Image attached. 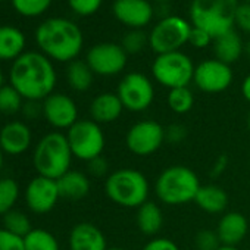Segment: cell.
<instances>
[{"mask_svg":"<svg viewBox=\"0 0 250 250\" xmlns=\"http://www.w3.org/2000/svg\"><path fill=\"white\" fill-rule=\"evenodd\" d=\"M102 2L103 0H68V5L74 14L80 17H90L100 9Z\"/></svg>","mask_w":250,"mask_h":250,"instance_id":"obj_35","label":"cell"},{"mask_svg":"<svg viewBox=\"0 0 250 250\" xmlns=\"http://www.w3.org/2000/svg\"><path fill=\"white\" fill-rule=\"evenodd\" d=\"M43 116L56 130H69L78 121V106L65 93H52L43 100Z\"/></svg>","mask_w":250,"mask_h":250,"instance_id":"obj_15","label":"cell"},{"mask_svg":"<svg viewBox=\"0 0 250 250\" xmlns=\"http://www.w3.org/2000/svg\"><path fill=\"white\" fill-rule=\"evenodd\" d=\"M21 112L27 119H39L40 116H43V102L25 100Z\"/></svg>","mask_w":250,"mask_h":250,"instance_id":"obj_42","label":"cell"},{"mask_svg":"<svg viewBox=\"0 0 250 250\" xmlns=\"http://www.w3.org/2000/svg\"><path fill=\"white\" fill-rule=\"evenodd\" d=\"M238 0H191V25L205 30L215 40L234 30Z\"/></svg>","mask_w":250,"mask_h":250,"instance_id":"obj_5","label":"cell"},{"mask_svg":"<svg viewBox=\"0 0 250 250\" xmlns=\"http://www.w3.org/2000/svg\"><path fill=\"white\" fill-rule=\"evenodd\" d=\"M106 250H125V249H122V247H107Z\"/></svg>","mask_w":250,"mask_h":250,"instance_id":"obj_49","label":"cell"},{"mask_svg":"<svg viewBox=\"0 0 250 250\" xmlns=\"http://www.w3.org/2000/svg\"><path fill=\"white\" fill-rule=\"evenodd\" d=\"M65 136L68 139L72 156L84 162H90L91 159L102 156L106 146V137L102 125L93 119H78Z\"/></svg>","mask_w":250,"mask_h":250,"instance_id":"obj_7","label":"cell"},{"mask_svg":"<svg viewBox=\"0 0 250 250\" xmlns=\"http://www.w3.org/2000/svg\"><path fill=\"white\" fill-rule=\"evenodd\" d=\"M194 246L197 250H218L222 244L216 231L212 229H202L194 237Z\"/></svg>","mask_w":250,"mask_h":250,"instance_id":"obj_34","label":"cell"},{"mask_svg":"<svg viewBox=\"0 0 250 250\" xmlns=\"http://www.w3.org/2000/svg\"><path fill=\"white\" fill-rule=\"evenodd\" d=\"M104 193L121 208L137 209L147 202L150 186L147 177L133 168H119L104 180Z\"/></svg>","mask_w":250,"mask_h":250,"instance_id":"obj_3","label":"cell"},{"mask_svg":"<svg viewBox=\"0 0 250 250\" xmlns=\"http://www.w3.org/2000/svg\"><path fill=\"white\" fill-rule=\"evenodd\" d=\"M247 127H249V130H250V112H249V115H247Z\"/></svg>","mask_w":250,"mask_h":250,"instance_id":"obj_51","label":"cell"},{"mask_svg":"<svg viewBox=\"0 0 250 250\" xmlns=\"http://www.w3.org/2000/svg\"><path fill=\"white\" fill-rule=\"evenodd\" d=\"M241 94H243L244 100L250 103V74L241 83Z\"/></svg>","mask_w":250,"mask_h":250,"instance_id":"obj_44","label":"cell"},{"mask_svg":"<svg viewBox=\"0 0 250 250\" xmlns=\"http://www.w3.org/2000/svg\"><path fill=\"white\" fill-rule=\"evenodd\" d=\"M3 164H5V153L0 150V174H2V169H3Z\"/></svg>","mask_w":250,"mask_h":250,"instance_id":"obj_45","label":"cell"},{"mask_svg":"<svg viewBox=\"0 0 250 250\" xmlns=\"http://www.w3.org/2000/svg\"><path fill=\"white\" fill-rule=\"evenodd\" d=\"M244 55L250 59V40L244 44Z\"/></svg>","mask_w":250,"mask_h":250,"instance_id":"obj_46","label":"cell"},{"mask_svg":"<svg viewBox=\"0 0 250 250\" xmlns=\"http://www.w3.org/2000/svg\"><path fill=\"white\" fill-rule=\"evenodd\" d=\"M116 94L125 110L139 113L152 106L155 100V87L145 74L130 72L121 78Z\"/></svg>","mask_w":250,"mask_h":250,"instance_id":"obj_10","label":"cell"},{"mask_svg":"<svg viewBox=\"0 0 250 250\" xmlns=\"http://www.w3.org/2000/svg\"><path fill=\"white\" fill-rule=\"evenodd\" d=\"M53 0H11L17 14L27 18H36L43 15L52 5Z\"/></svg>","mask_w":250,"mask_h":250,"instance_id":"obj_32","label":"cell"},{"mask_svg":"<svg viewBox=\"0 0 250 250\" xmlns=\"http://www.w3.org/2000/svg\"><path fill=\"white\" fill-rule=\"evenodd\" d=\"M193 25L177 15L164 17L149 34V46L156 55L178 52L188 43Z\"/></svg>","mask_w":250,"mask_h":250,"instance_id":"obj_9","label":"cell"},{"mask_svg":"<svg viewBox=\"0 0 250 250\" xmlns=\"http://www.w3.org/2000/svg\"><path fill=\"white\" fill-rule=\"evenodd\" d=\"M58 75L53 62L42 52H25L12 62L9 84L24 100L43 102L55 93Z\"/></svg>","mask_w":250,"mask_h":250,"instance_id":"obj_1","label":"cell"},{"mask_svg":"<svg viewBox=\"0 0 250 250\" xmlns=\"http://www.w3.org/2000/svg\"><path fill=\"white\" fill-rule=\"evenodd\" d=\"M212 36L209 33H206L205 30L202 28H197V27H193L191 28V33H190V39H188V43L196 47V49H205L208 47L210 43H212Z\"/></svg>","mask_w":250,"mask_h":250,"instance_id":"obj_39","label":"cell"},{"mask_svg":"<svg viewBox=\"0 0 250 250\" xmlns=\"http://www.w3.org/2000/svg\"><path fill=\"white\" fill-rule=\"evenodd\" d=\"M155 2H158V3H168V2H171V0H155Z\"/></svg>","mask_w":250,"mask_h":250,"instance_id":"obj_50","label":"cell"},{"mask_svg":"<svg viewBox=\"0 0 250 250\" xmlns=\"http://www.w3.org/2000/svg\"><path fill=\"white\" fill-rule=\"evenodd\" d=\"M25 34L14 25H0V61L14 62L25 53Z\"/></svg>","mask_w":250,"mask_h":250,"instance_id":"obj_21","label":"cell"},{"mask_svg":"<svg viewBox=\"0 0 250 250\" xmlns=\"http://www.w3.org/2000/svg\"><path fill=\"white\" fill-rule=\"evenodd\" d=\"M200 187V180L193 169L186 165H171L158 175L155 193L164 205L181 206L194 202Z\"/></svg>","mask_w":250,"mask_h":250,"instance_id":"obj_4","label":"cell"},{"mask_svg":"<svg viewBox=\"0 0 250 250\" xmlns=\"http://www.w3.org/2000/svg\"><path fill=\"white\" fill-rule=\"evenodd\" d=\"M218 250H238L237 247H232V246H221Z\"/></svg>","mask_w":250,"mask_h":250,"instance_id":"obj_48","label":"cell"},{"mask_svg":"<svg viewBox=\"0 0 250 250\" xmlns=\"http://www.w3.org/2000/svg\"><path fill=\"white\" fill-rule=\"evenodd\" d=\"M112 12L121 24L140 30L153 20L155 9L149 0H115Z\"/></svg>","mask_w":250,"mask_h":250,"instance_id":"obj_16","label":"cell"},{"mask_svg":"<svg viewBox=\"0 0 250 250\" xmlns=\"http://www.w3.org/2000/svg\"><path fill=\"white\" fill-rule=\"evenodd\" d=\"M142 250H180L175 241L167 237H155L150 241H147Z\"/></svg>","mask_w":250,"mask_h":250,"instance_id":"obj_41","label":"cell"},{"mask_svg":"<svg viewBox=\"0 0 250 250\" xmlns=\"http://www.w3.org/2000/svg\"><path fill=\"white\" fill-rule=\"evenodd\" d=\"M33 143V133L22 121H11L0 130V150L9 156L25 153Z\"/></svg>","mask_w":250,"mask_h":250,"instance_id":"obj_17","label":"cell"},{"mask_svg":"<svg viewBox=\"0 0 250 250\" xmlns=\"http://www.w3.org/2000/svg\"><path fill=\"white\" fill-rule=\"evenodd\" d=\"M69 250H106L107 241L102 229L91 222H80L72 227L68 237Z\"/></svg>","mask_w":250,"mask_h":250,"instance_id":"obj_18","label":"cell"},{"mask_svg":"<svg viewBox=\"0 0 250 250\" xmlns=\"http://www.w3.org/2000/svg\"><path fill=\"white\" fill-rule=\"evenodd\" d=\"M128 55L116 43H99L94 44L85 56L87 65L91 68L94 75L113 77L122 72L127 66Z\"/></svg>","mask_w":250,"mask_h":250,"instance_id":"obj_12","label":"cell"},{"mask_svg":"<svg viewBox=\"0 0 250 250\" xmlns=\"http://www.w3.org/2000/svg\"><path fill=\"white\" fill-rule=\"evenodd\" d=\"M59 194L63 199L69 200H81L90 193V178L81 172V171H74L69 169L66 174H63L61 178L56 180Z\"/></svg>","mask_w":250,"mask_h":250,"instance_id":"obj_22","label":"cell"},{"mask_svg":"<svg viewBox=\"0 0 250 250\" xmlns=\"http://www.w3.org/2000/svg\"><path fill=\"white\" fill-rule=\"evenodd\" d=\"M124 106L118 97L116 93H100L97 94L91 103H90V119H93L94 122H97L99 125L103 124H112L116 119H119V116L124 112Z\"/></svg>","mask_w":250,"mask_h":250,"instance_id":"obj_20","label":"cell"},{"mask_svg":"<svg viewBox=\"0 0 250 250\" xmlns=\"http://www.w3.org/2000/svg\"><path fill=\"white\" fill-rule=\"evenodd\" d=\"M72 158L66 136L53 131L42 137L36 145L33 164L39 175L58 180L71 169Z\"/></svg>","mask_w":250,"mask_h":250,"instance_id":"obj_6","label":"cell"},{"mask_svg":"<svg viewBox=\"0 0 250 250\" xmlns=\"http://www.w3.org/2000/svg\"><path fill=\"white\" fill-rule=\"evenodd\" d=\"M22 241L25 250H61L58 238L43 228H33Z\"/></svg>","mask_w":250,"mask_h":250,"instance_id":"obj_27","label":"cell"},{"mask_svg":"<svg viewBox=\"0 0 250 250\" xmlns=\"http://www.w3.org/2000/svg\"><path fill=\"white\" fill-rule=\"evenodd\" d=\"M136 224L145 235H156L164 227V212L155 202H146L137 208Z\"/></svg>","mask_w":250,"mask_h":250,"instance_id":"obj_25","label":"cell"},{"mask_svg":"<svg viewBox=\"0 0 250 250\" xmlns=\"http://www.w3.org/2000/svg\"><path fill=\"white\" fill-rule=\"evenodd\" d=\"M228 167V156L227 155H221L215 159L212 168H210V177H219L225 172Z\"/></svg>","mask_w":250,"mask_h":250,"instance_id":"obj_43","label":"cell"},{"mask_svg":"<svg viewBox=\"0 0 250 250\" xmlns=\"http://www.w3.org/2000/svg\"><path fill=\"white\" fill-rule=\"evenodd\" d=\"M66 80H68V84L72 90L83 93L91 87L93 80H94V72L91 71V68L87 65L85 61L75 59V61L68 63Z\"/></svg>","mask_w":250,"mask_h":250,"instance_id":"obj_26","label":"cell"},{"mask_svg":"<svg viewBox=\"0 0 250 250\" xmlns=\"http://www.w3.org/2000/svg\"><path fill=\"white\" fill-rule=\"evenodd\" d=\"M20 199V184L9 177H0V216L11 212Z\"/></svg>","mask_w":250,"mask_h":250,"instance_id":"obj_28","label":"cell"},{"mask_svg":"<svg viewBox=\"0 0 250 250\" xmlns=\"http://www.w3.org/2000/svg\"><path fill=\"white\" fill-rule=\"evenodd\" d=\"M24 199L27 208L37 215H46L55 209L61 194L56 180L37 175L25 187Z\"/></svg>","mask_w":250,"mask_h":250,"instance_id":"obj_14","label":"cell"},{"mask_svg":"<svg viewBox=\"0 0 250 250\" xmlns=\"http://www.w3.org/2000/svg\"><path fill=\"white\" fill-rule=\"evenodd\" d=\"M167 102H168L169 109L174 113H177V115H186L194 106V96H193V91L188 87L172 88L168 93Z\"/></svg>","mask_w":250,"mask_h":250,"instance_id":"obj_29","label":"cell"},{"mask_svg":"<svg viewBox=\"0 0 250 250\" xmlns=\"http://www.w3.org/2000/svg\"><path fill=\"white\" fill-rule=\"evenodd\" d=\"M43 55L56 62H72L83 50L84 36L81 28L66 18H49L43 21L34 34Z\"/></svg>","mask_w":250,"mask_h":250,"instance_id":"obj_2","label":"cell"},{"mask_svg":"<svg viewBox=\"0 0 250 250\" xmlns=\"http://www.w3.org/2000/svg\"><path fill=\"white\" fill-rule=\"evenodd\" d=\"M193 83L203 93H222L232 83V69L218 59H206L194 68Z\"/></svg>","mask_w":250,"mask_h":250,"instance_id":"obj_13","label":"cell"},{"mask_svg":"<svg viewBox=\"0 0 250 250\" xmlns=\"http://www.w3.org/2000/svg\"><path fill=\"white\" fill-rule=\"evenodd\" d=\"M187 128L183 124L175 122L165 128V142L169 145H181L187 139Z\"/></svg>","mask_w":250,"mask_h":250,"instance_id":"obj_36","label":"cell"},{"mask_svg":"<svg viewBox=\"0 0 250 250\" xmlns=\"http://www.w3.org/2000/svg\"><path fill=\"white\" fill-rule=\"evenodd\" d=\"M87 171L94 178H107L109 175V162L103 158H94L90 162H87Z\"/></svg>","mask_w":250,"mask_h":250,"instance_id":"obj_38","label":"cell"},{"mask_svg":"<svg viewBox=\"0 0 250 250\" xmlns=\"http://www.w3.org/2000/svg\"><path fill=\"white\" fill-rule=\"evenodd\" d=\"M24 102V97L11 84H5L0 88V113L15 115L22 110Z\"/></svg>","mask_w":250,"mask_h":250,"instance_id":"obj_31","label":"cell"},{"mask_svg":"<svg viewBox=\"0 0 250 250\" xmlns=\"http://www.w3.org/2000/svg\"><path fill=\"white\" fill-rule=\"evenodd\" d=\"M235 25L250 34V3H241L238 5V9H237V14H235Z\"/></svg>","mask_w":250,"mask_h":250,"instance_id":"obj_40","label":"cell"},{"mask_svg":"<svg viewBox=\"0 0 250 250\" xmlns=\"http://www.w3.org/2000/svg\"><path fill=\"white\" fill-rule=\"evenodd\" d=\"M0 2H6V0H0Z\"/></svg>","mask_w":250,"mask_h":250,"instance_id":"obj_53","label":"cell"},{"mask_svg":"<svg viewBox=\"0 0 250 250\" xmlns=\"http://www.w3.org/2000/svg\"><path fill=\"white\" fill-rule=\"evenodd\" d=\"M194 203L209 215L222 213L228 206V194L216 184H206L199 188Z\"/></svg>","mask_w":250,"mask_h":250,"instance_id":"obj_23","label":"cell"},{"mask_svg":"<svg viewBox=\"0 0 250 250\" xmlns=\"http://www.w3.org/2000/svg\"><path fill=\"white\" fill-rule=\"evenodd\" d=\"M215 231L222 246L237 247L247 235L249 221L240 212H227L221 216Z\"/></svg>","mask_w":250,"mask_h":250,"instance_id":"obj_19","label":"cell"},{"mask_svg":"<svg viewBox=\"0 0 250 250\" xmlns=\"http://www.w3.org/2000/svg\"><path fill=\"white\" fill-rule=\"evenodd\" d=\"M213 52L215 59L231 65L237 62L244 53V44L241 42V37L234 30H231L213 40Z\"/></svg>","mask_w":250,"mask_h":250,"instance_id":"obj_24","label":"cell"},{"mask_svg":"<svg viewBox=\"0 0 250 250\" xmlns=\"http://www.w3.org/2000/svg\"><path fill=\"white\" fill-rule=\"evenodd\" d=\"M194 68L193 61L186 53L178 50L158 55L152 63V74L156 83L172 90L188 87L193 81Z\"/></svg>","mask_w":250,"mask_h":250,"instance_id":"obj_8","label":"cell"},{"mask_svg":"<svg viewBox=\"0 0 250 250\" xmlns=\"http://www.w3.org/2000/svg\"><path fill=\"white\" fill-rule=\"evenodd\" d=\"M246 2H247V3H250V0H246Z\"/></svg>","mask_w":250,"mask_h":250,"instance_id":"obj_52","label":"cell"},{"mask_svg":"<svg viewBox=\"0 0 250 250\" xmlns=\"http://www.w3.org/2000/svg\"><path fill=\"white\" fill-rule=\"evenodd\" d=\"M3 85H5V75H3L2 68H0V88H2Z\"/></svg>","mask_w":250,"mask_h":250,"instance_id":"obj_47","label":"cell"},{"mask_svg":"<svg viewBox=\"0 0 250 250\" xmlns=\"http://www.w3.org/2000/svg\"><path fill=\"white\" fill-rule=\"evenodd\" d=\"M121 46L127 55H137L149 46V36H146L142 30H131L124 36Z\"/></svg>","mask_w":250,"mask_h":250,"instance_id":"obj_33","label":"cell"},{"mask_svg":"<svg viewBox=\"0 0 250 250\" xmlns=\"http://www.w3.org/2000/svg\"><path fill=\"white\" fill-rule=\"evenodd\" d=\"M2 221H3L2 228H5L8 232L14 234L17 237H21V238H24L33 229L31 221L27 216V213L17 210V209H12L5 216H2Z\"/></svg>","mask_w":250,"mask_h":250,"instance_id":"obj_30","label":"cell"},{"mask_svg":"<svg viewBox=\"0 0 250 250\" xmlns=\"http://www.w3.org/2000/svg\"><path fill=\"white\" fill-rule=\"evenodd\" d=\"M165 142V127L155 119H143L133 124L125 134V146L136 156L156 153Z\"/></svg>","mask_w":250,"mask_h":250,"instance_id":"obj_11","label":"cell"},{"mask_svg":"<svg viewBox=\"0 0 250 250\" xmlns=\"http://www.w3.org/2000/svg\"><path fill=\"white\" fill-rule=\"evenodd\" d=\"M0 250H25L21 237L8 232L5 228H0Z\"/></svg>","mask_w":250,"mask_h":250,"instance_id":"obj_37","label":"cell"}]
</instances>
